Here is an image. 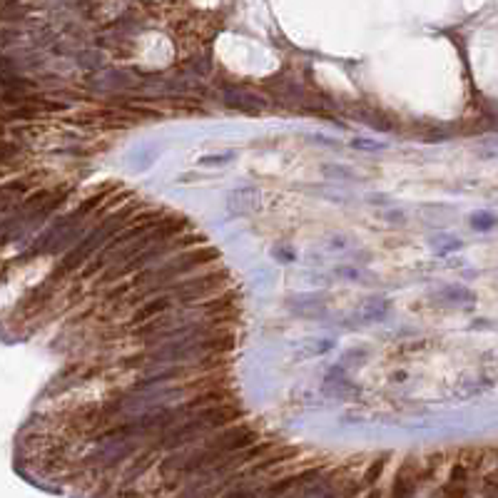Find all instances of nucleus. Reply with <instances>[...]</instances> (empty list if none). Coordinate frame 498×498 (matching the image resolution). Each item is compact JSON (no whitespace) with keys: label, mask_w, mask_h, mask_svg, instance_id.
<instances>
[{"label":"nucleus","mask_w":498,"mask_h":498,"mask_svg":"<svg viewBox=\"0 0 498 498\" xmlns=\"http://www.w3.org/2000/svg\"><path fill=\"white\" fill-rule=\"evenodd\" d=\"M192 264H204L207 262V259H217V249H214V247H207V249H199V252H192L190 257Z\"/></svg>","instance_id":"7ed1b4c3"},{"label":"nucleus","mask_w":498,"mask_h":498,"mask_svg":"<svg viewBox=\"0 0 498 498\" xmlns=\"http://www.w3.org/2000/svg\"><path fill=\"white\" fill-rule=\"evenodd\" d=\"M384 466H386V461H384V459H379L376 464H372V468H369V473L364 476V481H367V483H374V478H379V473H381Z\"/></svg>","instance_id":"20e7f679"},{"label":"nucleus","mask_w":498,"mask_h":498,"mask_svg":"<svg viewBox=\"0 0 498 498\" xmlns=\"http://www.w3.org/2000/svg\"><path fill=\"white\" fill-rule=\"evenodd\" d=\"M240 417H242V411L237 409L235 404H222V401H219L214 409L204 411V421L212 424V426H225V424L230 421H237Z\"/></svg>","instance_id":"f257e3e1"},{"label":"nucleus","mask_w":498,"mask_h":498,"mask_svg":"<svg viewBox=\"0 0 498 498\" xmlns=\"http://www.w3.org/2000/svg\"><path fill=\"white\" fill-rule=\"evenodd\" d=\"M167 307V301L164 299H159V301H152V304H148V307H143L140 312H135V317H132V322H145V319H150V317H155L157 312H162V309Z\"/></svg>","instance_id":"f03ea898"}]
</instances>
